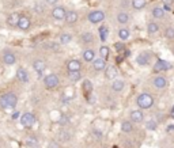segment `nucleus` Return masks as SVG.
I'll return each instance as SVG.
<instances>
[{
	"instance_id": "nucleus-1",
	"label": "nucleus",
	"mask_w": 174,
	"mask_h": 148,
	"mask_svg": "<svg viewBox=\"0 0 174 148\" xmlns=\"http://www.w3.org/2000/svg\"><path fill=\"white\" fill-rule=\"evenodd\" d=\"M16 102H18V98L14 92H7L2 98H0V108L8 110V109H14L16 106Z\"/></svg>"
},
{
	"instance_id": "nucleus-2",
	"label": "nucleus",
	"mask_w": 174,
	"mask_h": 148,
	"mask_svg": "<svg viewBox=\"0 0 174 148\" xmlns=\"http://www.w3.org/2000/svg\"><path fill=\"white\" fill-rule=\"evenodd\" d=\"M136 102H138V106L140 109H150L152 105H154V98H152L150 94H146L144 92V94L139 95Z\"/></svg>"
},
{
	"instance_id": "nucleus-3",
	"label": "nucleus",
	"mask_w": 174,
	"mask_h": 148,
	"mask_svg": "<svg viewBox=\"0 0 174 148\" xmlns=\"http://www.w3.org/2000/svg\"><path fill=\"white\" fill-rule=\"evenodd\" d=\"M59 83H60L59 78H57V75H54V74H49L44 78V84H45V87L49 88V90L56 88L57 86H59Z\"/></svg>"
},
{
	"instance_id": "nucleus-4",
	"label": "nucleus",
	"mask_w": 174,
	"mask_h": 148,
	"mask_svg": "<svg viewBox=\"0 0 174 148\" xmlns=\"http://www.w3.org/2000/svg\"><path fill=\"white\" fill-rule=\"evenodd\" d=\"M104 19H105V12L101 11V10H95V11H91L88 14V20L91 23H94V25L101 23Z\"/></svg>"
},
{
	"instance_id": "nucleus-5",
	"label": "nucleus",
	"mask_w": 174,
	"mask_h": 148,
	"mask_svg": "<svg viewBox=\"0 0 174 148\" xmlns=\"http://www.w3.org/2000/svg\"><path fill=\"white\" fill-rule=\"evenodd\" d=\"M36 122V117L32 113H25V114H22L20 117V124H22L25 128H30V126H33V124Z\"/></svg>"
},
{
	"instance_id": "nucleus-6",
	"label": "nucleus",
	"mask_w": 174,
	"mask_h": 148,
	"mask_svg": "<svg viewBox=\"0 0 174 148\" xmlns=\"http://www.w3.org/2000/svg\"><path fill=\"white\" fill-rule=\"evenodd\" d=\"M66 14H67V11L64 7H54L52 10V15L56 20H63L66 18Z\"/></svg>"
},
{
	"instance_id": "nucleus-7",
	"label": "nucleus",
	"mask_w": 174,
	"mask_h": 148,
	"mask_svg": "<svg viewBox=\"0 0 174 148\" xmlns=\"http://www.w3.org/2000/svg\"><path fill=\"white\" fill-rule=\"evenodd\" d=\"M150 60H151V56H150V53H146V52H143V53H140L138 57H136V63H138L139 65H142V67L148 65Z\"/></svg>"
},
{
	"instance_id": "nucleus-8",
	"label": "nucleus",
	"mask_w": 174,
	"mask_h": 148,
	"mask_svg": "<svg viewBox=\"0 0 174 148\" xmlns=\"http://www.w3.org/2000/svg\"><path fill=\"white\" fill-rule=\"evenodd\" d=\"M172 68V65H170L168 61H165V60H158L155 63V65H154V70L156 71V72H162V71H168V70H170Z\"/></svg>"
},
{
	"instance_id": "nucleus-9",
	"label": "nucleus",
	"mask_w": 174,
	"mask_h": 148,
	"mask_svg": "<svg viewBox=\"0 0 174 148\" xmlns=\"http://www.w3.org/2000/svg\"><path fill=\"white\" fill-rule=\"evenodd\" d=\"M93 67L95 71H104L106 68V60H104L102 57L100 58H94L93 60Z\"/></svg>"
},
{
	"instance_id": "nucleus-10",
	"label": "nucleus",
	"mask_w": 174,
	"mask_h": 148,
	"mask_svg": "<svg viewBox=\"0 0 174 148\" xmlns=\"http://www.w3.org/2000/svg\"><path fill=\"white\" fill-rule=\"evenodd\" d=\"M19 18H20V15L18 12H12V14H10L8 18H7V23L11 27H16L18 26V22H19Z\"/></svg>"
},
{
	"instance_id": "nucleus-11",
	"label": "nucleus",
	"mask_w": 174,
	"mask_h": 148,
	"mask_svg": "<svg viewBox=\"0 0 174 148\" xmlns=\"http://www.w3.org/2000/svg\"><path fill=\"white\" fill-rule=\"evenodd\" d=\"M131 121L132 122H136V124H139V122H142L143 121V118H144V116H143V113L140 112V110H132L131 112Z\"/></svg>"
},
{
	"instance_id": "nucleus-12",
	"label": "nucleus",
	"mask_w": 174,
	"mask_h": 148,
	"mask_svg": "<svg viewBox=\"0 0 174 148\" xmlns=\"http://www.w3.org/2000/svg\"><path fill=\"white\" fill-rule=\"evenodd\" d=\"M16 78H18L22 83H27V82H29V74H27V71L23 70V68H18V71H16Z\"/></svg>"
},
{
	"instance_id": "nucleus-13",
	"label": "nucleus",
	"mask_w": 174,
	"mask_h": 148,
	"mask_svg": "<svg viewBox=\"0 0 174 148\" xmlns=\"http://www.w3.org/2000/svg\"><path fill=\"white\" fill-rule=\"evenodd\" d=\"M33 67H34V70H36L37 74H42V72L45 71V68H46V64H45V61L44 60H36L33 63Z\"/></svg>"
},
{
	"instance_id": "nucleus-14",
	"label": "nucleus",
	"mask_w": 174,
	"mask_h": 148,
	"mask_svg": "<svg viewBox=\"0 0 174 148\" xmlns=\"http://www.w3.org/2000/svg\"><path fill=\"white\" fill-rule=\"evenodd\" d=\"M3 60H4L6 65H14V64H15L16 57H15V54H14V53H11V52H6Z\"/></svg>"
},
{
	"instance_id": "nucleus-15",
	"label": "nucleus",
	"mask_w": 174,
	"mask_h": 148,
	"mask_svg": "<svg viewBox=\"0 0 174 148\" xmlns=\"http://www.w3.org/2000/svg\"><path fill=\"white\" fill-rule=\"evenodd\" d=\"M152 83H154V86L156 88H165L166 86H168V80H166L163 76H156Z\"/></svg>"
},
{
	"instance_id": "nucleus-16",
	"label": "nucleus",
	"mask_w": 174,
	"mask_h": 148,
	"mask_svg": "<svg viewBox=\"0 0 174 148\" xmlns=\"http://www.w3.org/2000/svg\"><path fill=\"white\" fill-rule=\"evenodd\" d=\"M18 27L20 30H27L30 27V19L27 16H20L18 22Z\"/></svg>"
},
{
	"instance_id": "nucleus-17",
	"label": "nucleus",
	"mask_w": 174,
	"mask_h": 148,
	"mask_svg": "<svg viewBox=\"0 0 174 148\" xmlns=\"http://www.w3.org/2000/svg\"><path fill=\"white\" fill-rule=\"evenodd\" d=\"M105 70H106V72H105L106 78L108 79H113L114 80V78L117 76V68H116L114 65H109V67H106Z\"/></svg>"
},
{
	"instance_id": "nucleus-18",
	"label": "nucleus",
	"mask_w": 174,
	"mask_h": 148,
	"mask_svg": "<svg viewBox=\"0 0 174 148\" xmlns=\"http://www.w3.org/2000/svg\"><path fill=\"white\" fill-rule=\"evenodd\" d=\"M80 68H82V64H80V61H78V60H71L70 63H68V71L70 72L80 71Z\"/></svg>"
},
{
	"instance_id": "nucleus-19",
	"label": "nucleus",
	"mask_w": 174,
	"mask_h": 148,
	"mask_svg": "<svg viewBox=\"0 0 174 148\" xmlns=\"http://www.w3.org/2000/svg\"><path fill=\"white\" fill-rule=\"evenodd\" d=\"M124 80H121V79H114L113 83H112V90L113 91H121L122 88H124Z\"/></svg>"
},
{
	"instance_id": "nucleus-20",
	"label": "nucleus",
	"mask_w": 174,
	"mask_h": 148,
	"mask_svg": "<svg viewBox=\"0 0 174 148\" xmlns=\"http://www.w3.org/2000/svg\"><path fill=\"white\" fill-rule=\"evenodd\" d=\"M66 22L67 23H75L78 20V14L75 12V11H68L67 14H66Z\"/></svg>"
},
{
	"instance_id": "nucleus-21",
	"label": "nucleus",
	"mask_w": 174,
	"mask_h": 148,
	"mask_svg": "<svg viewBox=\"0 0 174 148\" xmlns=\"http://www.w3.org/2000/svg\"><path fill=\"white\" fill-rule=\"evenodd\" d=\"M117 22L120 23V25H127V23L129 22V15L127 12H124V11L120 12L117 15Z\"/></svg>"
},
{
	"instance_id": "nucleus-22",
	"label": "nucleus",
	"mask_w": 174,
	"mask_h": 148,
	"mask_svg": "<svg viewBox=\"0 0 174 148\" xmlns=\"http://www.w3.org/2000/svg\"><path fill=\"white\" fill-rule=\"evenodd\" d=\"M80 40L83 44H91V42H94V36L91 33H83L80 36Z\"/></svg>"
},
{
	"instance_id": "nucleus-23",
	"label": "nucleus",
	"mask_w": 174,
	"mask_h": 148,
	"mask_svg": "<svg viewBox=\"0 0 174 148\" xmlns=\"http://www.w3.org/2000/svg\"><path fill=\"white\" fill-rule=\"evenodd\" d=\"M26 146L30 148H37V146H38V139L34 136H29L26 139Z\"/></svg>"
},
{
	"instance_id": "nucleus-24",
	"label": "nucleus",
	"mask_w": 174,
	"mask_h": 148,
	"mask_svg": "<svg viewBox=\"0 0 174 148\" xmlns=\"http://www.w3.org/2000/svg\"><path fill=\"white\" fill-rule=\"evenodd\" d=\"M152 16L156 19H161L165 16V10L161 8V7H155L154 10H152Z\"/></svg>"
},
{
	"instance_id": "nucleus-25",
	"label": "nucleus",
	"mask_w": 174,
	"mask_h": 148,
	"mask_svg": "<svg viewBox=\"0 0 174 148\" xmlns=\"http://www.w3.org/2000/svg\"><path fill=\"white\" fill-rule=\"evenodd\" d=\"M132 129H134V124H132V121H124L121 124V130L125 133H129L132 132Z\"/></svg>"
},
{
	"instance_id": "nucleus-26",
	"label": "nucleus",
	"mask_w": 174,
	"mask_h": 148,
	"mask_svg": "<svg viewBox=\"0 0 174 148\" xmlns=\"http://www.w3.org/2000/svg\"><path fill=\"white\" fill-rule=\"evenodd\" d=\"M83 58H84L86 61H93L94 58H95V52H94L93 49H87V50H84Z\"/></svg>"
},
{
	"instance_id": "nucleus-27",
	"label": "nucleus",
	"mask_w": 174,
	"mask_h": 148,
	"mask_svg": "<svg viewBox=\"0 0 174 148\" xmlns=\"http://www.w3.org/2000/svg\"><path fill=\"white\" fill-rule=\"evenodd\" d=\"M147 32L150 34H156V33L159 32V26L156 25L155 22H150L148 25H147Z\"/></svg>"
},
{
	"instance_id": "nucleus-28",
	"label": "nucleus",
	"mask_w": 174,
	"mask_h": 148,
	"mask_svg": "<svg viewBox=\"0 0 174 148\" xmlns=\"http://www.w3.org/2000/svg\"><path fill=\"white\" fill-rule=\"evenodd\" d=\"M118 37H120L122 41L128 40L129 38V30L127 29V27H122V29H120V30H118Z\"/></svg>"
},
{
	"instance_id": "nucleus-29",
	"label": "nucleus",
	"mask_w": 174,
	"mask_h": 148,
	"mask_svg": "<svg viewBox=\"0 0 174 148\" xmlns=\"http://www.w3.org/2000/svg\"><path fill=\"white\" fill-rule=\"evenodd\" d=\"M70 139H71V135L67 132V130L61 129L59 132V140H60V142H68Z\"/></svg>"
},
{
	"instance_id": "nucleus-30",
	"label": "nucleus",
	"mask_w": 174,
	"mask_h": 148,
	"mask_svg": "<svg viewBox=\"0 0 174 148\" xmlns=\"http://www.w3.org/2000/svg\"><path fill=\"white\" fill-rule=\"evenodd\" d=\"M71 41H72V36H71V34L64 33V34H61V36H60V42H61V44H64V45L70 44Z\"/></svg>"
},
{
	"instance_id": "nucleus-31",
	"label": "nucleus",
	"mask_w": 174,
	"mask_h": 148,
	"mask_svg": "<svg viewBox=\"0 0 174 148\" xmlns=\"http://www.w3.org/2000/svg\"><path fill=\"white\" fill-rule=\"evenodd\" d=\"M146 6V0H132V7L135 10H142Z\"/></svg>"
},
{
	"instance_id": "nucleus-32",
	"label": "nucleus",
	"mask_w": 174,
	"mask_h": 148,
	"mask_svg": "<svg viewBox=\"0 0 174 148\" xmlns=\"http://www.w3.org/2000/svg\"><path fill=\"white\" fill-rule=\"evenodd\" d=\"M100 37H101V40L104 41V42L108 40V27L106 26H102L100 29Z\"/></svg>"
},
{
	"instance_id": "nucleus-33",
	"label": "nucleus",
	"mask_w": 174,
	"mask_h": 148,
	"mask_svg": "<svg viewBox=\"0 0 174 148\" xmlns=\"http://www.w3.org/2000/svg\"><path fill=\"white\" fill-rule=\"evenodd\" d=\"M79 79H80V71L70 72V80H71V82H78Z\"/></svg>"
},
{
	"instance_id": "nucleus-34",
	"label": "nucleus",
	"mask_w": 174,
	"mask_h": 148,
	"mask_svg": "<svg viewBox=\"0 0 174 148\" xmlns=\"http://www.w3.org/2000/svg\"><path fill=\"white\" fill-rule=\"evenodd\" d=\"M100 54L104 60H106L108 56H109V48L108 46H101L100 48Z\"/></svg>"
},
{
	"instance_id": "nucleus-35",
	"label": "nucleus",
	"mask_w": 174,
	"mask_h": 148,
	"mask_svg": "<svg viewBox=\"0 0 174 148\" xmlns=\"http://www.w3.org/2000/svg\"><path fill=\"white\" fill-rule=\"evenodd\" d=\"M156 126H158V124H156L154 120H150V121L146 122V128H147L148 130H155Z\"/></svg>"
},
{
	"instance_id": "nucleus-36",
	"label": "nucleus",
	"mask_w": 174,
	"mask_h": 148,
	"mask_svg": "<svg viewBox=\"0 0 174 148\" xmlns=\"http://www.w3.org/2000/svg\"><path fill=\"white\" fill-rule=\"evenodd\" d=\"M165 37L169 40L174 38V27H168V29L165 30Z\"/></svg>"
},
{
	"instance_id": "nucleus-37",
	"label": "nucleus",
	"mask_w": 174,
	"mask_h": 148,
	"mask_svg": "<svg viewBox=\"0 0 174 148\" xmlns=\"http://www.w3.org/2000/svg\"><path fill=\"white\" fill-rule=\"evenodd\" d=\"M68 121H70V120H68L67 116H64V114L60 116V118H59V124H60V125H67Z\"/></svg>"
},
{
	"instance_id": "nucleus-38",
	"label": "nucleus",
	"mask_w": 174,
	"mask_h": 148,
	"mask_svg": "<svg viewBox=\"0 0 174 148\" xmlns=\"http://www.w3.org/2000/svg\"><path fill=\"white\" fill-rule=\"evenodd\" d=\"M48 148H60V144L56 142V140H53V142H50L48 144Z\"/></svg>"
},
{
	"instance_id": "nucleus-39",
	"label": "nucleus",
	"mask_w": 174,
	"mask_h": 148,
	"mask_svg": "<svg viewBox=\"0 0 174 148\" xmlns=\"http://www.w3.org/2000/svg\"><path fill=\"white\" fill-rule=\"evenodd\" d=\"M84 90H86L87 94L90 92V90H91V83H90V80H86V82H84Z\"/></svg>"
},
{
	"instance_id": "nucleus-40",
	"label": "nucleus",
	"mask_w": 174,
	"mask_h": 148,
	"mask_svg": "<svg viewBox=\"0 0 174 148\" xmlns=\"http://www.w3.org/2000/svg\"><path fill=\"white\" fill-rule=\"evenodd\" d=\"M114 48H116V50H122V49H125V45L122 42H117L114 45Z\"/></svg>"
},
{
	"instance_id": "nucleus-41",
	"label": "nucleus",
	"mask_w": 174,
	"mask_h": 148,
	"mask_svg": "<svg viewBox=\"0 0 174 148\" xmlns=\"http://www.w3.org/2000/svg\"><path fill=\"white\" fill-rule=\"evenodd\" d=\"M162 2H163V4H165V6H172L173 4V2H174V0H162Z\"/></svg>"
},
{
	"instance_id": "nucleus-42",
	"label": "nucleus",
	"mask_w": 174,
	"mask_h": 148,
	"mask_svg": "<svg viewBox=\"0 0 174 148\" xmlns=\"http://www.w3.org/2000/svg\"><path fill=\"white\" fill-rule=\"evenodd\" d=\"M57 2H59V0H46V3H48V4H50V6L57 4Z\"/></svg>"
},
{
	"instance_id": "nucleus-43",
	"label": "nucleus",
	"mask_w": 174,
	"mask_h": 148,
	"mask_svg": "<svg viewBox=\"0 0 174 148\" xmlns=\"http://www.w3.org/2000/svg\"><path fill=\"white\" fill-rule=\"evenodd\" d=\"M174 130V125H169L168 126V132H173Z\"/></svg>"
},
{
	"instance_id": "nucleus-44",
	"label": "nucleus",
	"mask_w": 174,
	"mask_h": 148,
	"mask_svg": "<svg viewBox=\"0 0 174 148\" xmlns=\"http://www.w3.org/2000/svg\"><path fill=\"white\" fill-rule=\"evenodd\" d=\"M18 117H19V113H18V112H16V113H14V114H12V118H14V120H16V118H18Z\"/></svg>"
},
{
	"instance_id": "nucleus-45",
	"label": "nucleus",
	"mask_w": 174,
	"mask_h": 148,
	"mask_svg": "<svg viewBox=\"0 0 174 148\" xmlns=\"http://www.w3.org/2000/svg\"><path fill=\"white\" fill-rule=\"evenodd\" d=\"M94 135L97 136L98 139H100V137H101V132H98V130H94Z\"/></svg>"
},
{
	"instance_id": "nucleus-46",
	"label": "nucleus",
	"mask_w": 174,
	"mask_h": 148,
	"mask_svg": "<svg viewBox=\"0 0 174 148\" xmlns=\"http://www.w3.org/2000/svg\"><path fill=\"white\" fill-rule=\"evenodd\" d=\"M173 113H174V106H173V109H172V114H173Z\"/></svg>"
},
{
	"instance_id": "nucleus-47",
	"label": "nucleus",
	"mask_w": 174,
	"mask_h": 148,
	"mask_svg": "<svg viewBox=\"0 0 174 148\" xmlns=\"http://www.w3.org/2000/svg\"><path fill=\"white\" fill-rule=\"evenodd\" d=\"M172 117H173V118H174V113H173V114H172Z\"/></svg>"
}]
</instances>
